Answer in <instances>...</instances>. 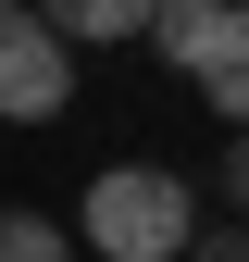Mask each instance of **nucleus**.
Segmentation results:
<instances>
[{"label": "nucleus", "instance_id": "1", "mask_svg": "<svg viewBox=\"0 0 249 262\" xmlns=\"http://www.w3.org/2000/svg\"><path fill=\"white\" fill-rule=\"evenodd\" d=\"M62 237H75L87 262H175L187 237H200V187H187L175 162H100Z\"/></svg>", "mask_w": 249, "mask_h": 262}, {"label": "nucleus", "instance_id": "2", "mask_svg": "<svg viewBox=\"0 0 249 262\" xmlns=\"http://www.w3.org/2000/svg\"><path fill=\"white\" fill-rule=\"evenodd\" d=\"M150 50L237 125V100H249V13L237 0H162V13H150Z\"/></svg>", "mask_w": 249, "mask_h": 262}, {"label": "nucleus", "instance_id": "3", "mask_svg": "<svg viewBox=\"0 0 249 262\" xmlns=\"http://www.w3.org/2000/svg\"><path fill=\"white\" fill-rule=\"evenodd\" d=\"M75 113V50L38 25V0H0V125H62Z\"/></svg>", "mask_w": 249, "mask_h": 262}, {"label": "nucleus", "instance_id": "4", "mask_svg": "<svg viewBox=\"0 0 249 262\" xmlns=\"http://www.w3.org/2000/svg\"><path fill=\"white\" fill-rule=\"evenodd\" d=\"M150 13H162V0H38V25H50V38L62 50H124V38H150Z\"/></svg>", "mask_w": 249, "mask_h": 262}, {"label": "nucleus", "instance_id": "5", "mask_svg": "<svg viewBox=\"0 0 249 262\" xmlns=\"http://www.w3.org/2000/svg\"><path fill=\"white\" fill-rule=\"evenodd\" d=\"M0 262H75V237L50 212H0Z\"/></svg>", "mask_w": 249, "mask_h": 262}, {"label": "nucleus", "instance_id": "6", "mask_svg": "<svg viewBox=\"0 0 249 262\" xmlns=\"http://www.w3.org/2000/svg\"><path fill=\"white\" fill-rule=\"evenodd\" d=\"M175 262H249V250H237V225H225V212H200V237H187Z\"/></svg>", "mask_w": 249, "mask_h": 262}]
</instances>
